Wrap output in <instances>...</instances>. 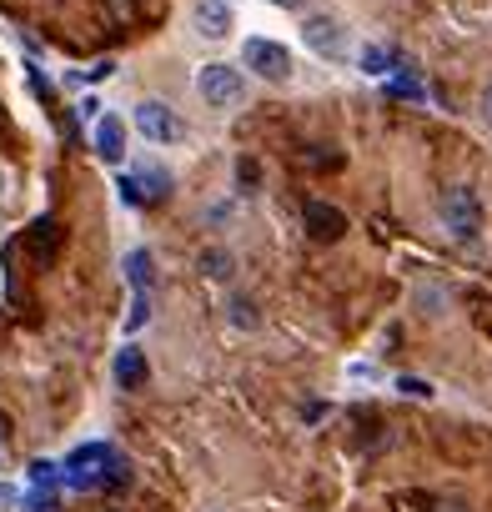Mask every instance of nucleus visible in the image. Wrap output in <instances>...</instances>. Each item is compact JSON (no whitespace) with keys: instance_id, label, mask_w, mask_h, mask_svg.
Listing matches in <instances>:
<instances>
[{"instance_id":"4","label":"nucleus","mask_w":492,"mask_h":512,"mask_svg":"<svg viewBox=\"0 0 492 512\" xmlns=\"http://www.w3.org/2000/svg\"><path fill=\"white\" fill-rule=\"evenodd\" d=\"M196 91H201V101L206 106H236L241 96H246V81H241V71H231V66H221V61H211V66H201L196 71Z\"/></svg>"},{"instance_id":"22","label":"nucleus","mask_w":492,"mask_h":512,"mask_svg":"<svg viewBox=\"0 0 492 512\" xmlns=\"http://www.w3.org/2000/svg\"><path fill=\"white\" fill-rule=\"evenodd\" d=\"M26 512H56V497L51 492H36V497H26Z\"/></svg>"},{"instance_id":"24","label":"nucleus","mask_w":492,"mask_h":512,"mask_svg":"<svg viewBox=\"0 0 492 512\" xmlns=\"http://www.w3.org/2000/svg\"><path fill=\"white\" fill-rule=\"evenodd\" d=\"M482 121H487V126H492V86H487V91H482Z\"/></svg>"},{"instance_id":"5","label":"nucleus","mask_w":492,"mask_h":512,"mask_svg":"<svg viewBox=\"0 0 492 512\" xmlns=\"http://www.w3.org/2000/svg\"><path fill=\"white\" fill-rule=\"evenodd\" d=\"M136 131H141L146 141H156V146L181 141V121H176V111L161 106V101H141V106H136Z\"/></svg>"},{"instance_id":"20","label":"nucleus","mask_w":492,"mask_h":512,"mask_svg":"<svg viewBox=\"0 0 492 512\" xmlns=\"http://www.w3.org/2000/svg\"><path fill=\"white\" fill-rule=\"evenodd\" d=\"M231 317H236V327H257V307L246 302V297H236V302H231Z\"/></svg>"},{"instance_id":"2","label":"nucleus","mask_w":492,"mask_h":512,"mask_svg":"<svg viewBox=\"0 0 492 512\" xmlns=\"http://www.w3.org/2000/svg\"><path fill=\"white\" fill-rule=\"evenodd\" d=\"M442 226L457 236V241H477L482 231V206H477V191L472 186H452L442 196Z\"/></svg>"},{"instance_id":"19","label":"nucleus","mask_w":492,"mask_h":512,"mask_svg":"<svg viewBox=\"0 0 492 512\" xmlns=\"http://www.w3.org/2000/svg\"><path fill=\"white\" fill-rule=\"evenodd\" d=\"M397 392H407V397L427 402V397H432V382H422V377H397Z\"/></svg>"},{"instance_id":"3","label":"nucleus","mask_w":492,"mask_h":512,"mask_svg":"<svg viewBox=\"0 0 492 512\" xmlns=\"http://www.w3.org/2000/svg\"><path fill=\"white\" fill-rule=\"evenodd\" d=\"M241 66L246 71H257L262 81H292V51L287 46H277V41H262V36H252L241 46Z\"/></svg>"},{"instance_id":"12","label":"nucleus","mask_w":492,"mask_h":512,"mask_svg":"<svg viewBox=\"0 0 492 512\" xmlns=\"http://www.w3.org/2000/svg\"><path fill=\"white\" fill-rule=\"evenodd\" d=\"M357 66H362L367 76H387V71H397V56H392L387 46H362Z\"/></svg>"},{"instance_id":"16","label":"nucleus","mask_w":492,"mask_h":512,"mask_svg":"<svg viewBox=\"0 0 492 512\" xmlns=\"http://www.w3.org/2000/svg\"><path fill=\"white\" fill-rule=\"evenodd\" d=\"M151 322V297L146 292H136V302H131V317H126V332H141Z\"/></svg>"},{"instance_id":"6","label":"nucleus","mask_w":492,"mask_h":512,"mask_svg":"<svg viewBox=\"0 0 492 512\" xmlns=\"http://www.w3.org/2000/svg\"><path fill=\"white\" fill-rule=\"evenodd\" d=\"M307 231H312V241H322V246L342 241V236H347L342 206H332V201H307Z\"/></svg>"},{"instance_id":"11","label":"nucleus","mask_w":492,"mask_h":512,"mask_svg":"<svg viewBox=\"0 0 492 512\" xmlns=\"http://www.w3.org/2000/svg\"><path fill=\"white\" fill-rule=\"evenodd\" d=\"M126 282H131L136 292H151V282H156V262H151V251H146V246L126 251Z\"/></svg>"},{"instance_id":"17","label":"nucleus","mask_w":492,"mask_h":512,"mask_svg":"<svg viewBox=\"0 0 492 512\" xmlns=\"http://www.w3.org/2000/svg\"><path fill=\"white\" fill-rule=\"evenodd\" d=\"M31 482H36V487H46V492H51V487H56V482H61V467H56V462H31Z\"/></svg>"},{"instance_id":"8","label":"nucleus","mask_w":492,"mask_h":512,"mask_svg":"<svg viewBox=\"0 0 492 512\" xmlns=\"http://www.w3.org/2000/svg\"><path fill=\"white\" fill-rule=\"evenodd\" d=\"M146 377H151L146 352H141V347H121V352H116V382H121L126 392H136V387H146Z\"/></svg>"},{"instance_id":"18","label":"nucleus","mask_w":492,"mask_h":512,"mask_svg":"<svg viewBox=\"0 0 492 512\" xmlns=\"http://www.w3.org/2000/svg\"><path fill=\"white\" fill-rule=\"evenodd\" d=\"M392 96H407V101H422L427 91H422V81H417V76H397V81H392Z\"/></svg>"},{"instance_id":"25","label":"nucleus","mask_w":492,"mask_h":512,"mask_svg":"<svg viewBox=\"0 0 492 512\" xmlns=\"http://www.w3.org/2000/svg\"><path fill=\"white\" fill-rule=\"evenodd\" d=\"M267 6H282V11H302L307 0H267Z\"/></svg>"},{"instance_id":"13","label":"nucleus","mask_w":492,"mask_h":512,"mask_svg":"<svg viewBox=\"0 0 492 512\" xmlns=\"http://www.w3.org/2000/svg\"><path fill=\"white\" fill-rule=\"evenodd\" d=\"M31 251H36V262H46V256L56 251V221H51V216H41V221L31 226Z\"/></svg>"},{"instance_id":"21","label":"nucleus","mask_w":492,"mask_h":512,"mask_svg":"<svg viewBox=\"0 0 492 512\" xmlns=\"http://www.w3.org/2000/svg\"><path fill=\"white\" fill-rule=\"evenodd\" d=\"M116 191H121V201H126V206H146V196H141L136 176H121V181H116Z\"/></svg>"},{"instance_id":"10","label":"nucleus","mask_w":492,"mask_h":512,"mask_svg":"<svg viewBox=\"0 0 492 512\" xmlns=\"http://www.w3.org/2000/svg\"><path fill=\"white\" fill-rule=\"evenodd\" d=\"M96 156L101 161H121L126 156V126L116 116H101L96 121Z\"/></svg>"},{"instance_id":"14","label":"nucleus","mask_w":492,"mask_h":512,"mask_svg":"<svg viewBox=\"0 0 492 512\" xmlns=\"http://www.w3.org/2000/svg\"><path fill=\"white\" fill-rule=\"evenodd\" d=\"M201 272H206L211 282H226V277H231V251H221V246L201 251Z\"/></svg>"},{"instance_id":"1","label":"nucleus","mask_w":492,"mask_h":512,"mask_svg":"<svg viewBox=\"0 0 492 512\" xmlns=\"http://www.w3.org/2000/svg\"><path fill=\"white\" fill-rule=\"evenodd\" d=\"M131 477V467L121 462V452L111 442H86L66 457L61 467V482L66 487H81V492H96V487H121Z\"/></svg>"},{"instance_id":"15","label":"nucleus","mask_w":492,"mask_h":512,"mask_svg":"<svg viewBox=\"0 0 492 512\" xmlns=\"http://www.w3.org/2000/svg\"><path fill=\"white\" fill-rule=\"evenodd\" d=\"M136 186H141V196H146V201H161L171 181H166V171H156V166H141V176H136Z\"/></svg>"},{"instance_id":"26","label":"nucleus","mask_w":492,"mask_h":512,"mask_svg":"<svg viewBox=\"0 0 492 512\" xmlns=\"http://www.w3.org/2000/svg\"><path fill=\"white\" fill-rule=\"evenodd\" d=\"M0 502H16V492H11L6 482H0Z\"/></svg>"},{"instance_id":"23","label":"nucleus","mask_w":492,"mask_h":512,"mask_svg":"<svg viewBox=\"0 0 492 512\" xmlns=\"http://www.w3.org/2000/svg\"><path fill=\"white\" fill-rule=\"evenodd\" d=\"M111 71H116V66H111V61H96V66H91V71H86V81H106V76H111Z\"/></svg>"},{"instance_id":"9","label":"nucleus","mask_w":492,"mask_h":512,"mask_svg":"<svg viewBox=\"0 0 492 512\" xmlns=\"http://www.w3.org/2000/svg\"><path fill=\"white\" fill-rule=\"evenodd\" d=\"M302 36H307V46L322 51V56H337V51H342V26L327 21V16H312V21L302 26Z\"/></svg>"},{"instance_id":"7","label":"nucleus","mask_w":492,"mask_h":512,"mask_svg":"<svg viewBox=\"0 0 492 512\" xmlns=\"http://www.w3.org/2000/svg\"><path fill=\"white\" fill-rule=\"evenodd\" d=\"M231 26H236L231 0H201V6H196V36H206V41H226Z\"/></svg>"}]
</instances>
